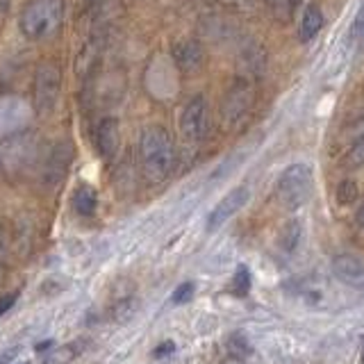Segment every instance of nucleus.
I'll use <instances>...</instances> for the list:
<instances>
[{
    "instance_id": "2",
    "label": "nucleus",
    "mask_w": 364,
    "mask_h": 364,
    "mask_svg": "<svg viewBox=\"0 0 364 364\" xmlns=\"http://www.w3.org/2000/svg\"><path fill=\"white\" fill-rule=\"evenodd\" d=\"M64 0H30L18 16V28L30 41L48 39L62 26Z\"/></svg>"
},
{
    "instance_id": "9",
    "label": "nucleus",
    "mask_w": 364,
    "mask_h": 364,
    "mask_svg": "<svg viewBox=\"0 0 364 364\" xmlns=\"http://www.w3.org/2000/svg\"><path fill=\"white\" fill-rule=\"evenodd\" d=\"M73 162V146L71 141H60L53 146V151L46 155V162L41 168V182L46 187H57L66 178L68 168Z\"/></svg>"
},
{
    "instance_id": "22",
    "label": "nucleus",
    "mask_w": 364,
    "mask_h": 364,
    "mask_svg": "<svg viewBox=\"0 0 364 364\" xmlns=\"http://www.w3.org/2000/svg\"><path fill=\"white\" fill-rule=\"evenodd\" d=\"M228 350H230L235 358L242 360L246 353L250 350V346H248V341L242 335H232L230 339H228Z\"/></svg>"
},
{
    "instance_id": "5",
    "label": "nucleus",
    "mask_w": 364,
    "mask_h": 364,
    "mask_svg": "<svg viewBox=\"0 0 364 364\" xmlns=\"http://www.w3.org/2000/svg\"><path fill=\"white\" fill-rule=\"evenodd\" d=\"M212 125L210 102L203 94L191 96L180 112V132L189 144H200L208 139Z\"/></svg>"
},
{
    "instance_id": "29",
    "label": "nucleus",
    "mask_w": 364,
    "mask_h": 364,
    "mask_svg": "<svg viewBox=\"0 0 364 364\" xmlns=\"http://www.w3.org/2000/svg\"><path fill=\"white\" fill-rule=\"evenodd\" d=\"M5 11H7V0H0V18H3Z\"/></svg>"
},
{
    "instance_id": "3",
    "label": "nucleus",
    "mask_w": 364,
    "mask_h": 364,
    "mask_svg": "<svg viewBox=\"0 0 364 364\" xmlns=\"http://www.w3.org/2000/svg\"><path fill=\"white\" fill-rule=\"evenodd\" d=\"M41 146L32 132L11 134L0 144V171L9 178L26 176L30 168L39 164Z\"/></svg>"
},
{
    "instance_id": "32",
    "label": "nucleus",
    "mask_w": 364,
    "mask_h": 364,
    "mask_svg": "<svg viewBox=\"0 0 364 364\" xmlns=\"http://www.w3.org/2000/svg\"><path fill=\"white\" fill-rule=\"evenodd\" d=\"M21 364H30V362H21Z\"/></svg>"
},
{
    "instance_id": "23",
    "label": "nucleus",
    "mask_w": 364,
    "mask_h": 364,
    "mask_svg": "<svg viewBox=\"0 0 364 364\" xmlns=\"http://www.w3.org/2000/svg\"><path fill=\"white\" fill-rule=\"evenodd\" d=\"M355 196H358L355 185H353V182H341L339 189H337V198H339V203H341V205H344V203L348 205V203L355 200Z\"/></svg>"
},
{
    "instance_id": "20",
    "label": "nucleus",
    "mask_w": 364,
    "mask_h": 364,
    "mask_svg": "<svg viewBox=\"0 0 364 364\" xmlns=\"http://www.w3.org/2000/svg\"><path fill=\"white\" fill-rule=\"evenodd\" d=\"M232 284H235V294H239V296L248 294V289H250V273H248V269L244 264L237 269Z\"/></svg>"
},
{
    "instance_id": "25",
    "label": "nucleus",
    "mask_w": 364,
    "mask_h": 364,
    "mask_svg": "<svg viewBox=\"0 0 364 364\" xmlns=\"http://www.w3.org/2000/svg\"><path fill=\"white\" fill-rule=\"evenodd\" d=\"M5 250H7V232L5 228H0V282H3V273H5Z\"/></svg>"
},
{
    "instance_id": "1",
    "label": "nucleus",
    "mask_w": 364,
    "mask_h": 364,
    "mask_svg": "<svg viewBox=\"0 0 364 364\" xmlns=\"http://www.w3.org/2000/svg\"><path fill=\"white\" fill-rule=\"evenodd\" d=\"M141 173L151 185H159L171 178L178 162L176 144L162 125H148L139 139Z\"/></svg>"
},
{
    "instance_id": "15",
    "label": "nucleus",
    "mask_w": 364,
    "mask_h": 364,
    "mask_svg": "<svg viewBox=\"0 0 364 364\" xmlns=\"http://www.w3.org/2000/svg\"><path fill=\"white\" fill-rule=\"evenodd\" d=\"M71 205H73V210H75L80 216H94L96 210H98V196H96V191L91 189L89 185H80V187L73 191Z\"/></svg>"
},
{
    "instance_id": "11",
    "label": "nucleus",
    "mask_w": 364,
    "mask_h": 364,
    "mask_svg": "<svg viewBox=\"0 0 364 364\" xmlns=\"http://www.w3.org/2000/svg\"><path fill=\"white\" fill-rule=\"evenodd\" d=\"M94 144L100 157L112 159L121 148V125L117 119H100L94 130Z\"/></svg>"
},
{
    "instance_id": "30",
    "label": "nucleus",
    "mask_w": 364,
    "mask_h": 364,
    "mask_svg": "<svg viewBox=\"0 0 364 364\" xmlns=\"http://www.w3.org/2000/svg\"><path fill=\"white\" fill-rule=\"evenodd\" d=\"M360 364H364V337H362V348H360Z\"/></svg>"
},
{
    "instance_id": "26",
    "label": "nucleus",
    "mask_w": 364,
    "mask_h": 364,
    "mask_svg": "<svg viewBox=\"0 0 364 364\" xmlns=\"http://www.w3.org/2000/svg\"><path fill=\"white\" fill-rule=\"evenodd\" d=\"M173 350H176V344H173V341H164V344H159V346L155 348V358H166V355H171Z\"/></svg>"
},
{
    "instance_id": "27",
    "label": "nucleus",
    "mask_w": 364,
    "mask_h": 364,
    "mask_svg": "<svg viewBox=\"0 0 364 364\" xmlns=\"http://www.w3.org/2000/svg\"><path fill=\"white\" fill-rule=\"evenodd\" d=\"M16 353H18V348H14V350H5L3 355H0V364H9L11 360H14Z\"/></svg>"
},
{
    "instance_id": "10",
    "label": "nucleus",
    "mask_w": 364,
    "mask_h": 364,
    "mask_svg": "<svg viewBox=\"0 0 364 364\" xmlns=\"http://www.w3.org/2000/svg\"><path fill=\"white\" fill-rule=\"evenodd\" d=\"M330 269L337 276L339 282H344L346 287L364 291V262L355 255H337L330 262Z\"/></svg>"
},
{
    "instance_id": "14",
    "label": "nucleus",
    "mask_w": 364,
    "mask_h": 364,
    "mask_svg": "<svg viewBox=\"0 0 364 364\" xmlns=\"http://www.w3.org/2000/svg\"><path fill=\"white\" fill-rule=\"evenodd\" d=\"M323 11L318 9L316 5H310L303 11V18H301V26H299V39L303 43H310L312 39H316V34L323 30Z\"/></svg>"
},
{
    "instance_id": "19",
    "label": "nucleus",
    "mask_w": 364,
    "mask_h": 364,
    "mask_svg": "<svg viewBox=\"0 0 364 364\" xmlns=\"http://www.w3.org/2000/svg\"><path fill=\"white\" fill-rule=\"evenodd\" d=\"M346 162H348V166H364V130L358 139L353 141V146L348 148Z\"/></svg>"
},
{
    "instance_id": "24",
    "label": "nucleus",
    "mask_w": 364,
    "mask_h": 364,
    "mask_svg": "<svg viewBox=\"0 0 364 364\" xmlns=\"http://www.w3.org/2000/svg\"><path fill=\"white\" fill-rule=\"evenodd\" d=\"M16 299H18V294L14 291V294H5L3 299H0V316H5L11 307H14V303H16Z\"/></svg>"
},
{
    "instance_id": "12",
    "label": "nucleus",
    "mask_w": 364,
    "mask_h": 364,
    "mask_svg": "<svg viewBox=\"0 0 364 364\" xmlns=\"http://www.w3.org/2000/svg\"><path fill=\"white\" fill-rule=\"evenodd\" d=\"M173 62L180 71L196 73L205 64V50L196 39H182L173 46Z\"/></svg>"
},
{
    "instance_id": "17",
    "label": "nucleus",
    "mask_w": 364,
    "mask_h": 364,
    "mask_svg": "<svg viewBox=\"0 0 364 364\" xmlns=\"http://www.w3.org/2000/svg\"><path fill=\"white\" fill-rule=\"evenodd\" d=\"M301 237H303L301 223L299 221H291L287 228H284V232H282V248L284 250H294L296 246H299Z\"/></svg>"
},
{
    "instance_id": "31",
    "label": "nucleus",
    "mask_w": 364,
    "mask_h": 364,
    "mask_svg": "<svg viewBox=\"0 0 364 364\" xmlns=\"http://www.w3.org/2000/svg\"><path fill=\"white\" fill-rule=\"evenodd\" d=\"M87 3H91V5H94V3H100V0H87Z\"/></svg>"
},
{
    "instance_id": "4",
    "label": "nucleus",
    "mask_w": 364,
    "mask_h": 364,
    "mask_svg": "<svg viewBox=\"0 0 364 364\" xmlns=\"http://www.w3.org/2000/svg\"><path fill=\"white\" fill-rule=\"evenodd\" d=\"M310 191H312V168L303 162L289 164L278 176L276 196L280 205H284L287 210L301 208V205L310 198Z\"/></svg>"
},
{
    "instance_id": "16",
    "label": "nucleus",
    "mask_w": 364,
    "mask_h": 364,
    "mask_svg": "<svg viewBox=\"0 0 364 364\" xmlns=\"http://www.w3.org/2000/svg\"><path fill=\"white\" fill-rule=\"evenodd\" d=\"M136 310H139V301L130 296V299H123L119 303H114V307H112V318L117 323H128L130 318L136 314Z\"/></svg>"
},
{
    "instance_id": "18",
    "label": "nucleus",
    "mask_w": 364,
    "mask_h": 364,
    "mask_svg": "<svg viewBox=\"0 0 364 364\" xmlns=\"http://www.w3.org/2000/svg\"><path fill=\"white\" fill-rule=\"evenodd\" d=\"M364 39V0L360 3L358 11H355V16H353V23H350V30H348V41L350 43H355Z\"/></svg>"
},
{
    "instance_id": "6",
    "label": "nucleus",
    "mask_w": 364,
    "mask_h": 364,
    "mask_svg": "<svg viewBox=\"0 0 364 364\" xmlns=\"http://www.w3.org/2000/svg\"><path fill=\"white\" fill-rule=\"evenodd\" d=\"M62 89V71L55 62H46L37 68L34 75V107L41 114H50L60 100Z\"/></svg>"
},
{
    "instance_id": "13",
    "label": "nucleus",
    "mask_w": 364,
    "mask_h": 364,
    "mask_svg": "<svg viewBox=\"0 0 364 364\" xmlns=\"http://www.w3.org/2000/svg\"><path fill=\"white\" fill-rule=\"evenodd\" d=\"M89 348V339L87 337H77V339H71L68 344L55 348L53 353L43 358V364H71L75 362L77 358H82V353Z\"/></svg>"
},
{
    "instance_id": "8",
    "label": "nucleus",
    "mask_w": 364,
    "mask_h": 364,
    "mask_svg": "<svg viewBox=\"0 0 364 364\" xmlns=\"http://www.w3.org/2000/svg\"><path fill=\"white\" fill-rule=\"evenodd\" d=\"M248 198H250V189H248L246 185H239V187L230 189V191H228L225 196L212 208V212L208 214V223H205V228H208L210 232L219 230V228L230 221L237 212H242V210H244V205L248 203Z\"/></svg>"
},
{
    "instance_id": "21",
    "label": "nucleus",
    "mask_w": 364,
    "mask_h": 364,
    "mask_svg": "<svg viewBox=\"0 0 364 364\" xmlns=\"http://www.w3.org/2000/svg\"><path fill=\"white\" fill-rule=\"evenodd\" d=\"M193 294H196V287H193V282H182V284H178L176 287V291H173V303H178V305H185V303H189L191 299H193Z\"/></svg>"
},
{
    "instance_id": "28",
    "label": "nucleus",
    "mask_w": 364,
    "mask_h": 364,
    "mask_svg": "<svg viewBox=\"0 0 364 364\" xmlns=\"http://www.w3.org/2000/svg\"><path fill=\"white\" fill-rule=\"evenodd\" d=\"M355 221H358V228H360V230H364V205L360 208V212H358V216H355Z\"/></svg>"
},
{
    "instance_id": "7",
    "label": "nucleus",
    "mask_w": 364,
    "mask_h": 364,
    "mask_svg": "<svg viewBox=\"0 0 364 364\" xmlns=\"http://www.w3.org/2000/svg\"><path fill=\"white\" fill-rule=\"evenodd\" d=\"M250 109H253V87L246 80H237V82L228 89L221 105V119L225 128H239L246 119Z\"/></svg>"
}]
</instances>
